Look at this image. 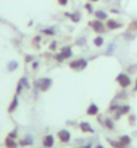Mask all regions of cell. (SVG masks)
Returning <instances> with one entry per match:
<instances>
[{
    "instance_id": "cell-1",
    "label": "cell",
    "mask_w": 137,
    "mask_h": 148,
    "mask_svg": "<svg viewBox=\"0 0 137 148\" xmlns=\"http://www.w3.org/2000/svg\"><path fill=\"white\" fill-rule=\"evenodd\" d=\"M95 43H97V45H101V43H102V39H97V40H95Z\"/></svg>"
},
{
    "instance_id": "cell-2",
    "label": "cell",
    "mask_w": 137,
    "mask_h": 148,
    "mask_svg": "<svg viewBox=\"0 0 137 148\" xmlns=\"http://www.w3.org/2000/svg\"><path fill=\"white\" fill-rule=\"evenodd\" d=\"M59 1H61V3H62V4H63V3H66L67 0H59Z\"/></svg>"
}]
</instances>
